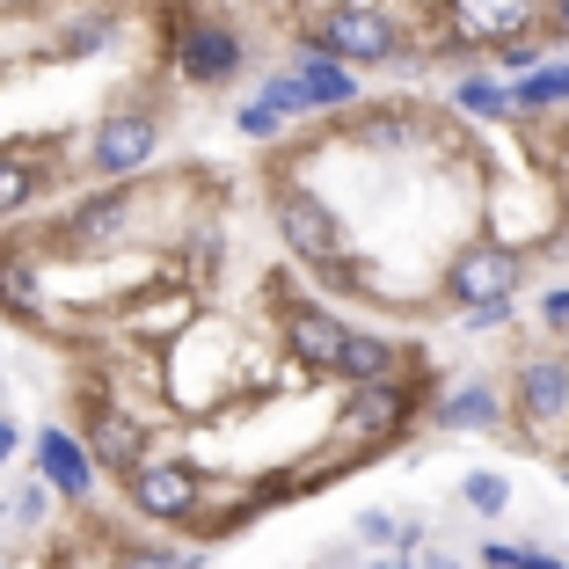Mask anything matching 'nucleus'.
<instances>
[{"label": "nucleus", "instance_id": "obj_1", "mask_svg": "<svg viewBox=\"0 0 569 569\" xmlns=\"http://www.w3.org/2000/svg\"><path fill=\"white\" fill-rule=\"evenodd\" d=\"M300 44L329 51L336 67H395V59H417L402 16H395L387 0H329V8L307 22Z\"/></svg>", "mask_w": 569, "mask_h": 569}, {"label": "nucleus", "instance_id": "obj_2", "mask_svg": "<svg viewBox=\"0 0 569 569\" xmlns=\"http://www.w3.org/2000/svg\"><path fill=\"white\" fill-rule=\"evenodd\" d=\"M139 212H147V190L132 183H102V190H81V198L67 204V212L44 227V241L37 249H59L73 256V263H96V256H118L124 241H132Z\"/></svg>", "mask_w": 569, "mask_h": 569}, {"label": "nucleus", "instance_id": "obj_3", "mask_svg": "<svg viewBox=\"0 0 569 569\" xmlns=\"http://www.w3.org/2000/svg\"><path fill=\"white\" fill-rule=\"evenodd\" d=\"M526 270H533L526 249H511L503 234H482V241H460V249L446 256L438 292H446V307H460V315H475V307H519Z\"/></svg>", "mask_w": 569, "mask_h": 569}, {"label": "nucleus", "instance_id": "obj_4", "mask_svg": "<svg viewBox=\"0 0 569 569\" xmlns=\"http://www.w3.org/2000/svg\"><path fill=\"white\" fill-rule=\"evenodd\" d=\"M423 417V380H372V387H351L343 409H336V438H351V452H387L402 446Z\"/></svg>", "mask_w": 569, "mask_h": 569}, {"label": "nucleus", "instance_id": "obj_5", "mask_svg": "<svg viewBox=\"0 0 569 569\" xmlns=\"http://www.w3.org/2000/svg\"><path fill=\"white\" fill-rule=\"evenodd\" d=\"M168 59H176V81L183 88H227L241 67H249V44L227 16L212 8H183L168 22Z\"/></svg>", "mask_w": 569, "mask_h": 569}, {"label": "nucleus", "instance_id": "obj_6", "mask_svg": "<svg viewBox=\"0 0 569 569\" xmlns=\"http://www.w3.org/2000/svg\"><path fill=\"white\" fill-rule=\"evenodd\" d=\"M503 417L526 423L533 446H548L555 431H569V351L562 343H540L511 366V395H503Z\"/></svg>", "mask_w": 569, "mask_h": 569}, {"label": "nucleus", "instance_id": "obj_7", "mask_svg": "<svg viewBox=\"0 0 569 569\" xmlns=\"http://www.w3.org/2000/svg\"><path fill=\"white\" fill-rule=\"evenodd\" d=\"M118 489L147 526H198V511H204V468L183 460V452H147Z\"/></svg>", "mask_w": 569, "mask_h": 569}, {"label": "nucleus", "instance_id": "obj_8", "mask_svg": "<svg viewBox=\"0 0 569 569\" xmlns=\"http://www.w3.org/2000/svg\"><path fill=\"white\" fill-rule=\"evenodd\" d=\"M270 227H278V241L292 249V263H307V270L351 249L336 204L321 198L315 183H300V176H278V183H270Z\"/></svg>", "mask_w": 569, "mask_h": 569}, {"label": "nucleus", "instance_id": "obj_9", "mask_svg": "<svg viewBox=\"0 0 569 569\" xmlns=\"http://www.w3.org/2000/svg\"><path fill=\"white\" fill-rule=\"evenodd\" d=\"M548 8L540 0H446V16H431L438 51H497L511 37H540Z\"/></svg>", "mask_w": 569, "mask_h": 569}, {"label": "nucleus", "instance_id": "obj_10", "mask_svg": "<svg viewBox=\"0 0 569 569\" xmlns=\"http://www.w3.org/2000/svg\"><path fill=\"white\" fill-rule=\"evenodd\" d=\"M81 452L96 460V475H132L139 460L153 452V423L139 417V409H124V402H110L102 387H81Z\"/></svg>", "mask_w": 569, "mask_h": 569}, {"label": "nucleus", "instance_id": "obj_11", "mask_svg": "<svg viewBox=\"0 0 569 569\" xmlns=\"http://www.w3.org/2000/svg\"><path fill=\"white\" fill-rule=\"evenodd\" d=\"M153 153H161V110L118 102V110L88 132V176H102V183H132L139 168H153Z\"/></svg>", "mask_w": 569, "mask_h": 569}, {"label": "nucleus", "instance_id": "obj_12", "mask_svg": "<svg viewBox=\"0 0 569 569\" xmlns=\"http://www.w3.org/2000/svg\"><path fill=\"white\" fill-rule=\"evenodd\" d=\"M343 336H351V321H343V315H329L321 300H284V307H278V343H284V366H300L307 380H336Z\"/></svg>", "mask_w": 569, "mask_h": 569}, {"label": "nucleus", "instance_id": "obj_13", "mask_svg": "<svg viewBox=\"0 0 569 569\" xmlns=\"http://www.w3.org/2000/svg\"><path fill=\"white\" fill-rule=\"evenodd\" d=\"M30 452H37V482H44V497H59V503H88L96 497V460L81 452V438L67 431V423H44V431L30 438Z\"/></svg>", "mask_w": 569, "mask_h": 569}, {"label": "nucleus", "instance_id": "obj_14", "mask_svg": "<svg viewBox=\"0 0 569 569\" xmlns=\"http://www.w3.org/2000/svg\"><path fill=\"white\" fill-rule=\"evenodd\" d=\"M284 73H292V88H300L307 118H336V110H358V102H366L358 73H351V67H336L329 51H315V44H300V59H292Z\"/></svg>", "mask_w": 569, "mask_h": 569}, {"label": "nucleus", "instance_id": "obj_15", "mask_svg": "<svg viewBox=\"0 0 569 569\" xmlns=\"http://www.w3.org/2000/svg\"><path fill=\"white\" fill-rule=\"evenodd\" d=\"M124 329L139 336V343H176V336L198 329V292L190 284H168V292H139V300H124Z\"/></svg>", "mask_w": 569, "mask_h": 569}, {"label": "nucleus", "instance_id": "obj_16", "mask_svg": "<svg viewBox=\"0 0 569 569\" xmlns=\"http://www.w3.org/2000/svg\"><path fill=\"white\" fill-rule=\"evenodd\" d=\"M0 315H44V249L37 241H0Z\"/></svg>", "mask_w": 569, "mask_h": 569}, {"label": "nucleus", "instance_id": "obj_17", "mask_svg": "<svg viewBox=\"0 0 569 569\" xmlns=\"http://www.w3.org/2000/svg\"><path fill=\"white\" fill-rule=\"evenodd\" d=\"M431 423L438 431H503V395H497V380H452L446 395L431 402Z\"/></svg>", "mask_w": 569, "mask_h": 569}, {"label": "nucleus", "instance_id": "obj_18", "mask_svg": "<svg viewBox=\"0 0 569 569\" xmlns=\"http://www.w3.org/2000/svg\"><path fill=\"white\" fill-rule=\"evenodd\" d=\"M118 30H124V16L118 8H73V16H59V30H51V59H88V51H102V44H118Z\"/></svg>", "mask_w": 569, "mask_h": 569}, {"label": "nucleus", "instance_id": "obj_19", "mask_svg": "<svg viewBox=\"0 0 569 569\" xmlns=\"http://www.w3.org/2000/svg\"><path fill=\"white\" fill-rule=\"evenodd\" d=\"M511 88V118H540V110H569V51H555V59H540L533 73H519Z\"/></svg>", "mask_w": 569, "mask_h": 569}, {"label": "nucleus", "instance_id": "obj_20", "mask_svg": "<svg viewBox=\"0 0 569 569\" xmlns=\"http://www.w3.org/2000/svg\"><path fill=\"white\" fill-rule=\"evenodd\" d=\"M44 190H51V176H44V168L30 161V153H16V147L0 153V219L30 212V204L44 198Z\"/></svg>", "mask_w": 569, "mask_h": 569}, {"label": "nucleus", "instance_id": "obj_21", "mask_svg": "<svg viewBox=\"0 0 569 569\" xmlns=\"http://www.w3.org/2000/svg\"><path fill=\"white\" fill-rule=\"evenodd\" d=\"M102 569H204V548H168V540H118Z\"/></svg>", "mask_w": 569, "mask_h": 569}, {"label": "nucleus", "instance_id": "obj_22", "mask_svg": "<svg viewBox=\"0 0 569 569\" xmlns=\"http://www.w3.org/2000/svg\"><path fill=\"white\" fill-rule=\"evenodd\" d=\"M452 110L497 124V118H511V88H503L497 73H460V81H452Z\"/></svg>", "mask_w": 569, "mask_h": 569}, {"label": "nucleus", "instance_id": "obj_23", "mask_svg": "<svg viewBox=\"0 0 569 569\" xmlns=\"http://www.w3.org/2000/svg\"><path fill=\"white\" fill-rule=\"evenodd\" d=\"M351 139H358V147H387V153L423 147V132H417V118H409V110H366Z\"/></svg>", "mask_w": 569, "mask_h": 569}, {"label": "nucleus", "instance_id": "obj_24", "mask_svg": "<svg viewBox=\"0 0 569 569\" xmlns=\"http://www.w3.org/2000/svg\"><path fill=\"white\" fill-rule=\"evenodd\" d=\"M482 569H569L548 548H519V540H482Z\"/></svg>", "mask_w": 569, "mask_h": 569}, {"label": "nucleus", "instance_id": "obj_25", "mask_svg": "<svg viewBox=\"0 0 569 569\" xmlns=\"http://www.w3.org/2000/svg\"><path fill=\"white\" fill-rule=\"evenodd\" d=\"M460 503H468V511H482V519H497L503 503H511V482H503L497 468H475L468 482H460Z\"/></svg>", "mask_w": 569, "mask_h": 569}, {"label": "nucleus", "instance_id": "obj_26", "mask_svg": "<svg viewBox=\"0 0 569 569\" xmlns=\"http://www.w3.org/2000/svg\"><path fill=\"white\" fill-rule=\"evenodd\" d=\"M256 102H263L278 124H292V118H307V102H300V88H292V73H263V88H256Z\"/></svg>", "mask_w": 569, "mask_h": 569}, {"label": "nucleus", "instance_id": "obj_27", "mask_svg": "<svg viewBox=\"0 0 569 569\" xmlns=\"http://www.w3.org/2000/svg\"><path fill=\"white\" fill-rule=\"evenodd\" d=\"M540 336L569 351V284H548V292H540Z\"/></svg>", "mask_w": 569, "mask_h": 569}, {"label": "nucleus", "instance_id": "obj_28", "mask_svg": "<svg viewBox=\"0 0 569 569\" xmlns=\"http://www.w3.org/2000/svg\"><path fill=\"white\" fill-rule=\"evenodd\" d=\"M540 51H548V37H511V44L489 51V67L497 73H526V67H540Z\"/></svg>", "mask_w": 569, "mask_h": 569}, {"label": "nucleus", "instance_id": "obj_29", "mask_svg": "<svg viewBox=\"0 0 569 569\" xmlns=\"http://www.w3.org/2000/svg\"><path fill=\"white\" fill-rule=\"evenodd\" d=\"M234 132H241V139H256V147H270V139H278L284 124H278V118H270V110H263V102L249 96V102H241V110H234Z\"/></svg>", "mask_w": 569, "mask_h": 569}, {"label": "nucleus", "instance_id": "obj_30", "mask_svg": "<svg viewBox=\"0 0 569 569\" xmlns=\"http://www.w3.org/2000/svg\"><path fill=\"white\" fill-rule=\"evenodd\" d=\"M358 540H372V548H395V540H402V519H395V511H358Z\"/></svg>", "mask_w": 569, "mask_h": 569}, {"label": "nucleus", "instance_id": "obj_31", "mask_svg": "<svg viewBox=\"0 0 569 569\" xmlns=\"http://www.w3.org/2000/svg\"><path fill=\"white\" fill-rule=\"evenodd\" d=\"M44 482H30V489H22V497H16V511H8V519H22V526H37V519H44Z\"/></svg>", "mask_w": 569, "mask_h": 569}, {"label": "nucleus", "instance_id": "obj_32", "mask_svg": "<svg viewBox=\"0 0 569 569\" xmlns=\"http://www.w3.org/2000/svg\"><path fill=\"white\" fill-rule=\"evenodd\" d=\"M511 321V307H475V315H460V329L468 336H489V329H503Z\"/></svg>", "mask_w": 569, "mask_h": 569}, {"label": "nucleus", "instance_id": "obj_33", "mask_svg": "<svg viewBox=\"0 0 569 569\" xmlns=\"http://www.w3.org/2000/svg\"><path fill=\"white\" fill-rule=\"evenodd\" d=\"M540 37L569 51V0H555V8H548V22H540Z\"/></svg>", "mask_w": 569, "mask_h": 569}, {"label": "nucleus", "instance_id": "obj_34", "mask_svg": "<svg viewBox=\"0 0 569 569\" xmlns=\"http://www.w3.org/2000/svg\"><path fill=\"white\" fill-rule=\"evenodd\" d=\"M16 446H22V431H16V417H8V409H0V468H8V460H16Z\"/></svg>", "mask_w": 569, "mask_h": 569}, {"label": "nucleus", "instance_id": "obj_35", "mask_svg": "<svg viewBox=\"0 0 569 569\" xmlns=\"http://www.w3.org/2000/svg\"><path fill=\"white\" fill-rule=\"evenodd\" d=\"M423 569H460V555H446V548H438V555H423Z\"/></svg>", "mask_w": 569, "mask_h": 569}, {"label": "nucleus", "instance_id": "obj_36", "mask_svg": "<svg viewBox=\"0 0 569 569\" xmlns=\"http://www.w3.org/2000/svg\"><path fill=\"white\" fill-rule=\"evenodd\" d=\"M358 569H409V562H402V555H387V562H358Z\"/></svg>", "mask_w": 569, "mask_h": 569}, {"label": "nucleus", "instance_id": "obj_37", "mask_svg": "<svg viewBox=\"0 0 569 569\" xmlns=\"http://www.w3.org/2000/svg\"><path fill=\"white\" fill-rule=\"evenodd\" d=\"M540 8H555V0H540Z\"/></svg>", "mask_w": 569, "mask_h": 569}]
</instances>
